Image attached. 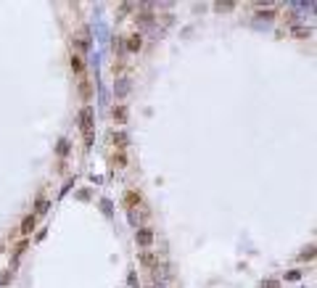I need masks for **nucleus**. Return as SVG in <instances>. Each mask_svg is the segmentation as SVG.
Segmentation results:
<instances>
[{"label":"nucleus","instance_id":"obj_11","mask_svg":"<svg viewBox=\"0 0 317 288\" xmlns=\"http://www.w3.org/2000/svg\"><path fill=\"white\" fill-rule=\"evenodd\" d=\"M48 209H50V201H48V198H40V201H37V206H34L37 214H45Z\"/></svg>","mask_w":317,"mask_h":288},{"label":"nucleus","instance_id":"obj_5","mask_svg":"<svg viewBox=\"0 0 317 288\" xmlns=\"http://www.w3.org/2000/svg\"><path fill=\"white\" fill-rule=\"evenodd\" d=\"M140 34H130V40H127V50L130 53H138V50H140Z\"/></svg>","mask_w":317,"mask_h":288},{"label":"nucleus","instance_id":"obj_4","mask_svg":"<svg viewBox=\"0 0 317 288\" xmlns=\"http://www.w3.org/2000/svg\"><path fill=\"white\" fill-rule=\"evenodd\" d=\"M98 206H100V212H104L108 220L114 217V204H111V198H100V201H98Z\"/></svg>","mask_w":317,"mask_h":288},{"label":"nucleus","instance_id":"obj_15","mask_svg":"<svg viewBox=\"0 0 317 288\" xmlns=\"http://www.w3.org/2000/svg\"><path fill=\"white\" fill-rule=\"evenodd\" d=\"M294 34H296V37H310L312 32L306 30V26H294Z\"/></svg>","mask_w":317,"mask_h":288},{"label":"nucleus","instance_id":"obj_3","mask_svg":"<svg viewBox=\"0 0 317 288\" xmlns=\"http://www.w3.org/2000/svg\"><path fill=\"white\" fill-rule=\"evenodd\" d=\"M135 240H138V246H140V248H148V246L154 244V230L151 228H138Z\"/></svg>","mask_w":317,"mask_h":288},{"label":"nucleus","instance_id":"obj_1","mask_svg":"<svg viewBox=\"0 0 317 288\" xmlns=\"http://www.w3.org/2000/svg\"><path fill=\"white\" fill-rule=\"evenodd\" d=\"M92 122H96V111H92L90 106H85L80 111V130L85 132V143L88 148L92 146Z\"/></svg>","mask_w":317,"mask_h":288},{"label":"nucleus","instance_id":"obj_10","mask_svg":"<svg viewBox=\"0 0 317 288\" xmlns=\"http://www.w3.org/2000/svg\"><path fill=\"white\" fill-rule=\"evenodd\" d=\"M127 217H130V225H135V228L143 222L140 220V212H135V209H127Z\"/></svg>","mask_w":317,"mask_h":288},{"label":"nucleus","instance_id":"obj_12","mask_svg":"<svg viewBox=\"0 0 317 288\" xmlns=\"http://www.w3.org/2000/svg\"><path fill=\"white\" fill-rule=\"evenodd\" d=\"M56 151H58V156L69 154V140H66V138H61V140H58V148H56Z\"/></svg>","mask_w":317,"mask_h":288},{"label":"nucleus","instance_id":"obj_19","mask_svg":"<svg viewBox=\"0 0 317 288\" xmlns=\"http://www.w3.org/2000/svg\"><path fill=\"white\" fill-rule=\"evenodd\" d=\"M314 256V246H310V248H304V252H302V256L299 259H312Z\"/></svg>","mask_w":317,"mask_h":288},{"label":"nucleus","instance_id":"obj_20","mask_svg":"<svg viewBox=\"0 0 317 288\" xmlns=\"http://www.w3.org/2000/svg\"><path fill=\"white\" fill-rule=\"evenodd\" d=\"M302 278V272L299 270H291V272H286V280H299Z\"/></svg>","mask_w":317,"mask_h":288},{"label":"nucleus","instance_id":"obj_22","mask_svg":"<svg viewBox=\"0 0 317 288\" xmlns=\"http://www.w3.org/2000/svg\"><path fill=\"white\" fill-rule=\"evenodd\" d=\"M262 288H280V283H278V280H264Z\"/></svg>","mask_w":317,"mask_h":288},{"label":"nucleus","instance_id":"obj_9","mask_svg":"<svg viewBox=\"0 0 317 288\" xmlns=\"http://www.w3.org/2000/svg\"><path fill=\"white\" fill-rule=\"evenodd\" d=\"M96 32H98V37H100V42H108V30H106V24L104 22H98V26H96Z\"/></svg>","mask_w":317,"mask_h":288},{"label":"nucleus","instance_id":"obj_18","mask_svg":"<svg viewBox=\"0 0 317 288\" xmlns=\"http://www.w3.org/2000/svg\"><path fill=\"white\" fill-rule=\"evenodd\" d=\"M140 259H143V262H146V264H156V259H154V254H148V252H143V254H140Z\"/></svg>","mask_w":317,"mask_h":288},{"label":"nucleus","instance_id":"obj_13","mask_svg":"<svg viewBox=\"0 0 317 288\" xmlns=\"http://www.w3.org/2000/svg\"><path fill=\"white\" fill-rule=\"evenodd\" d=\"M114 119H116V122H127V108L124 106L114 108Z\"/></svg>","mask_w":317,"mask_h":288},{"label":"nucleus","instance_id":"obj_21","mask_svg":"<svg viewBox=\"0 0 317 288\" xmlns=\"http://www.w3.org/2000/svg\"><path fill=\"white\" fill-rule=\"evenodd\" d=\"M127 283H130V288H138V278H135V272H130V275H127Z\"/></svg>","mask_w":317,"mask_h":288},{"label":"nucleus","instance_id":"obj_14","mask_svg":"<svg viewBox=\"0 0 317 288\" xmlns=\"http://www.w3.org/2000/svg\"><path fill=\"white\" fill-rule=\"evenodd\" d=\"M114 143H119V146H127V143H130L127 132H114Z\"/></svg>","mask_w":317,"mask_h":288},{"label":"nucleus","instance_id":"obj_2","mask_svg":"<svg viewBox=\"0 0 317 288\" xmlns=\"http://www.w3.org/2000/svg\"><path fill=\"white\" fill-rule=\"evenodd\" d=\"M130 90H132V80H130V77H124V74H122V77L114 80V96L116 98H127Z\"/></svg>","mask_w":317,"mask_h":288},{"label":"nucleus","instance_id":"obj_16","mask_svg":"<svg viewBox=\"0 0 317 288\" xmlns=\"http://www.w3.org/2000/svg\"><path fill=\"white\" fill-rule=\"evenodd\" d=\"M72 69H74V72H77V74L82 72V61L77 58V56H72Z\"/></svg>","mask_w":317,"mask_h":288},{"label":"nucleus","instance_id":"obj_6","mask_svg":"<svg viewBox=\"0 0 317 288\" xmlns=\"http://www.w3.org/2000/svg\"><path fill=\"white\" fill-rule=\"evenodd\" d=\"M34 222H37V217H34V214L24 217V222H22V233H24V236H26V233H32V230H34Z\"/></svg>","mask_w":317,"mask_h":288},{"label":"nucleus","instance_id":"obj_8","mask_svg":"<svg viewBox=\"0 0 317 288\" xmlns=\"http://www.w3.org/2000/svg\"><path fill=\"white\" fill-rule=\"evenodd\" d=\"M124 198H127V206L132 209V206H135V201L140 204V193H135V190H127V193H124Z\"/></svg>","mask_w":317,"mask_h":288},{"label":"nucleus","instance_id":"obj_24","mask_svg":"<svg viewBox=\"0 0 317 288\" xmlns=\"http://www.w3.org/2000/svg\"><path fill=\"white\" fill-rule=\"evenodd\" d=\"M6 280H11V272H0V286H6Z\"/></svg>","mask_w":317,"mask_h":288},{"label":"nucleus","instance_id":"obj_7","mask_svg":"<svg viewBox=\"0 0 317 288\" xmlns=\"http://www.w3.org/2000/svg\"><path fill=\"white\" fill-rule=\"evenodd\" d=\"M24 248H26V240H22V244L16 246V252H14V256H11V264L16 267L18 264V259H22V254H24Z\"/></svg>","mask_w":317,"mask_h":288},{"label":"nucleus","instance_id":"obj_17","mask_svg":"<svg viewBox=\"0 0 317 288\" xmlns=\"http://www.w3.org/2000/svg\"><path fill=\"white\" fill-rule=\"evenodd\" d=\"M90 196H92V190H88V188L77 193V198H80V201H90Z\"/></svg>","mask_w":317,"mask_h":288},{"label":"nucleus","instance_id":"obj_23","mask_svg":"<svg viewBox=\"0 0 317 288\" xmlns=\"http://www.w3.org/2000/svg\"><path fill=\"white\" fill-rule=\"evenodd\" d=\"M232 6H236V3H217V11H230Z\"/></svg>","mask_w":317,"mask_h":288}]
</instances>
